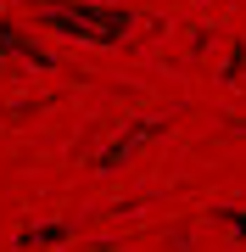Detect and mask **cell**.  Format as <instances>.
I'll use <instances>...</instances> for the list:
<instances>
[{"label":"cell","mask_w":246,"mask_h":252,"mask_svg":"<svg viewBox=\"0 0 246 252\" xmlns=\"http://www.w3.org/2000/svg\"><path fill=\"white\" fill-rule=\"evenodd\" d=\"M67 235V224H45V230H28L23 235V247H39V241H62Z\"/></svg>","instance_id":"2"},{"label":"cell","mask_w":246,"mask_h":252,"mask_svg":"<svg viewBox=\"0 0 246 252\" xmlns=\"http://www.w3.org/2000/svg\"><path fill=\"white\" fill-rule=\"evenodd\" d=\"M39 17H51L73 39H101V45H118L123 28L135 23L129 11H101V6H39Z\"/></svg>","instance_id":"1"}]
</instances>
